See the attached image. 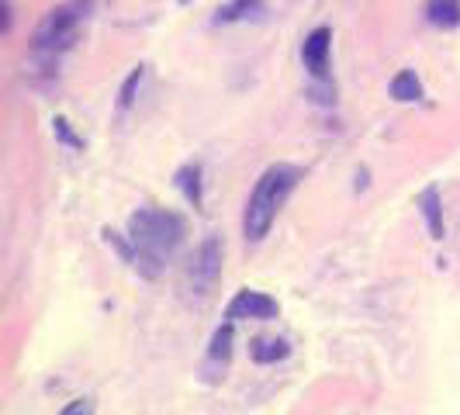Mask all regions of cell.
Here are the masks:
<instances>
[{
  "mask_svg": "<svg viewBox=\"0 0 460 415\" xmlns=\"http://www.w3.org/2000/svg\"><path fill=\"white\" fill-rule=\"evenodd\" d=\"M298 181L301 170L288 166V163H274V166L263 170V177L256 181L253 194L246 201V215H243V232H246L250 243H260L270 232V225L277 222L280 208L288 205V198L298 187Z\"/></svg>",
  "mask_w": 460,
  "mask_h": 415,
  "instance_id": "obj_1",
  "label": "cell"
},
{
  "mask_svg": "<svg viewBox=\"0 0 460 415\" xmlns=\"http://www.w3.org/2000/svg\"><path fill=\"white\" fill-rule=\"evenodd\" d=\"M128 239L136 246V260L142 263H166L184 243V218L163 208H142L128 222Z\"/></svg>",
  "mask_w": 460,
  "mask_h": 415,
  "instance_id": "obj_2",
  "label": "cell"
},
{
  "mask_svg": "<svg viewBox=\"0 0 460 415\" xmlns=\"http://www.w3.org/2000/svg\"><path fill=\"white\" fill-rule=\"evenodd\" d=\"M87 11H91L87 0H69V4L52 7L46 14V22L39 24V31H35V52L46 56V59L63 56L73 46V39L80 35V24L87 22Z\"/></svg>",
  "mask_w": 460,
  "mask_h": 415,
  "instance_id": "obj_3",
  "label": "cell"
},
{
  "mask_svg": "<svg viewBox=\"0 0 460 415\" xmlns=\"http://www.w3.org/2000/svg\"><path fill=\"white\" fill-rule=\"evenodd\" d=\"M222 274V246H218V239L211 235L201 243V250L194 253V267H190V284H194V291L198 295H208V287L218 280Z\"/></svg>",
  "mask_w": 460,
  "mask_h": 415,
  "instance_id": "obj_4",
  "label": "cell"
},
{
  "mask_svg": "<svg viewBox=\"0 0 460 415\" xmlns=\"http://www.w3.org/2000/svg\"><path fill=\"white\" fill-rule=\"evenodd\" d=\"M229 319H256V322H270L277 319V301L263 291H239L235 298L229 301Z\"/></svg>",
  "mask_w": 460,
  "mask_h": 415,
  "instance_id": "obj_5",
  "label": "cell"
},
{
  "mask_svg": "<svg viewBox=\"0 0 460 415\" xmlns=\"http://www.w3.org/2000/svg\"><path fill=\"white\" fill-rule=\"evenodd\" d=\"M329 49H332V31H329V28H315V31L305 39L301 59H305V69H308L312 76H325V69H329Z\"/></svg>",
  "mask_w": 460,
  "mask_h": 415,
  "instance_id": "obj_6",
  "label": "cell"
},
{
  "mask_svg": "<svg viewBox=\"0 0 460 415\" xmlns=\"http://www.w3.org/2000/svg\"><path fill=\"white\" fill-rule=\"evenodd\" d=\"M426 18L437 28H457L460 24V0H429Z\"/></svg>",
  "mask_w": 460,
  "mask_h": 415,
  "instance_id": "obj_7",
  "label": "cell"
},
{
  "mask_svg": "<svg viewBox=\"0 0 460 415\" xmlns=\"http://www.w3.org/2000/svg\"><path fill=\"white\" fill-rule=\"evenodd\" d=\"M291 349L284 340H267V336H260L250 343V357H253L256 364H277V360H284Z\"/></svg>",
  "mask_w": 460,
  "mask_h": 415,
  "instance_id": "obj_8",
  "label": "cell"
},
{
  "mask_svg": "<svg viewBox=\"0 0 460 415\" xmlns=\"http://www.w3.org/2000/svg\"><path fill=\"white\" fill-rule=\"evenodd\" d=\"M419 205H422V215H426V222H429V235H433V239H443V211H439L437 187H426L422 198H419Z\"/></svg>",
  "mask_w": 460,
  "mask_h": 415,
  "instance_id": "obj_9",
  "label": "cell"
},
{
  "mask_svg": "<svg viewBox=\"0 0 460 415\" xmlns=\"http://www.w3.org/2000/svg\"><path fill=\"white\" fill-rule=\"evenodd\" d=\"M392 97L394 101H419L422 97V84L415 76V69H402L392 80Z\"/></svg>",
  "mask_w": 460,
  "mask_h": 415,
  "instance_id": "obj_10",
  "label": "cell"
},
{
  "mask_svg": "<svg viewBox=\"0 0 460 415\" xmlns=\"http://www.w3.org/2000/svg\"><path fill=\"white\" fill-rule=\"evenodd\" d=\"M229 353H232V322H226L215 336H211L208 357H211V360H229Z\"/></svg>",
  "mask_w": 460,
  "mask_h": 415,
  "instance_id": "obj_11",
  "label": "cell"
},
{
  "mask_svg": "<svg viewBox=\"0 0 460 415\" xmlns=\"http://www.w3.org/2000/svg\"><path fill=\"white\" fill-rule=\"evenodd\" d=\"M198 177H201V170H198V166L181 170V187H184L187 201H194V205H201V184H198Z\"/></svg>",
  "mask_w": 460,
  "mask_h": 415,
  "instance_id": "obj_12",
  "label": "cell"
},
{
  "mask_svg": "<svg viewBox=\"0 0 460 415\" xmlns=\"http://www.w3.org/2000/svg\"><path fill=\"white\" fill-rule=\"evenodd\" d=\"M138 84H142V69H132V76H128V80H125V87H121V101H118V104H121V108H128V104H132V101H136V97H132V93H136V87Z\"/></svg>",
  "mask_w": 460,
  "mask_h": 415,
  "instance_id": "obj_13",
  "label": "cell"
},
{
  "mask_svg": "<svg viewBox=\"0 0 460 415\" xmlns=\"http://www.w3.org/2000/svg\"><path fill=\"white\" fill-rule=\"evenodd\" d=\"M253 7H260L256 0H239V4H232V7H226V11L218 14V22H232V18H243V11H253Z\"/></svg>",
  "mask_w": 460,
  "mask_h": 415,
  "instance_id": "obj_14",
  "label": "cell"
},
{
  "mask_svg": "<svg viewBox=\"0 0 460 415\" xmlns=\"http://www.w3.org/2000/svg\"><path fill=\"white\" fill-rule=\"evenodd\" d=\"M59 415H93V398H73Z\"/></svg>",
  "mask_w": 460,
  "mask_h": 415,
  "instance_id": "obj_15",
  "label": "cell"
}]
</instances>
